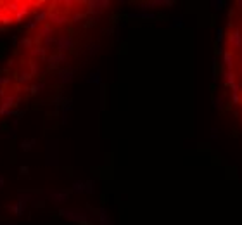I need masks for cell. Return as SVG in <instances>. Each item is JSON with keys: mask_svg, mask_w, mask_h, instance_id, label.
<instances>
[{"mask_svg": "<svg viewBox=\"0 0 242 225\" xmlns=\"http://www.w3.org/2000/svg\"><path fill=\"white\" fill-rule=\"evenodd\" d=\"M228 40H230V43H232L234 47L242 49V31H241V30L232 31V33H230V37H228Z\"/></svg>", "mask_w": 242, "mask_h": 225, "instance_id": "cell-2", "label": "cell"}, {"mask_svg": "<svg viewBox=\"0 0 242 225\" xmlns=\"http://www.w3.org/2000/svg\"><path fill=\"white\" fill-rule=\"evenodd\" d=\"M232 102H234V104H241V97H239V92H234V94H232Z\"/></svg>", "mask_w": 242, "mask_h": 225, "instance_id": "cell-8", "label": "cell"}, {"mask_svg": "<svg viewBox=\"0 0 242 225\" xmlns=\"http://www.w3.org/2000/svg\"><path fill=\"white\" fill-rule=\"evenodd\" d=\"M213 108H214V109H223V99H220V97L214 99V100H213Z\"/></svg>", "mask_w": 242, "mask_h": 225, "instance_id": "cell-6", "label": "cell"}, {"mask_svg": "<svg viewBox=\"0 0 242 225\" xmlns=\"http://www.w3.org/2000/svg\"><path fill=\"white\" fill-rule=\"evenodd\" d=\"M223 35H225V30L223 28H218V30H216V40H218V43L223 42Z\"/></svg>", "mask_w": 242, "mask_h": 225, "instance_id": "cell-7", "label": "cell"}, {"mask_svg": "<svg viewBox=\"0 0 242 225\" xmlns=\"http://www.w3.org/2000/svg\"><path fill=\"white\" fill-rule=\"evenodd\" d=\"M211 9L213 11H222L223 9V2L222 0H211Z\"/></svg>", "mask_w": 242, "mask_h": 225, "instance_id": "cell-5", "label": "cell"}, {"mask_svg": "<svg viewBox=\"0 0 242 225\" xmlns=\"http://www.w3.org/2000/svg\"><path fill=\"white\" fill-rule=\"evenodd\" d=\"M232 61H234L232 52H225V54H223V64L228 68V69H230V71H232V66H234V62H232Z\"/></svg>", "mask_w": 242, "mask_h": 225, "instance_id": "cell-4", "label": "cell"}, {"mask_svg": "<svg viewBox=\"0 0 242 225\" xmlns=\"http://www.w3.org/2000/svg\"><path fill=\"white\" fill-rule=\"evenodd\" d=\"M223 78H225V87H234V80H235V76H234V73H232L230 69L223 73Z\"/></svg>", "mask_w": 242, "mask_h": 225, "instance_id": "cell-3", "label": "cell"}, {"mask_svg": "<svg viewBox=\"0 0 242 225\" xmlns=\"http://www.w3.org/2000/svg\"><path fill=\"white\" fill-rule=\"evenodd\" d=\"M241 120H242V116H241Z\"/></svg>", "mask_w": 242, "mask_h": 225, "instance_id": "cell-9", "label": "cell"}, {"mask_svg": "<svg viewBox=\"0 0 242 225\" xmlns=\"http://www.w3.org/2000/svg\"><path fill=\"white\" fill-rule=\"evenodd\" d=\"M42 2H28V0H9V2H0V26H7L12 23H19L26 16H31L42 9Z\"/></svg>", "mask_w": 242, "mask_h": 225, "instance_id": "cell-1", "label": "cell"}]
</instances>
